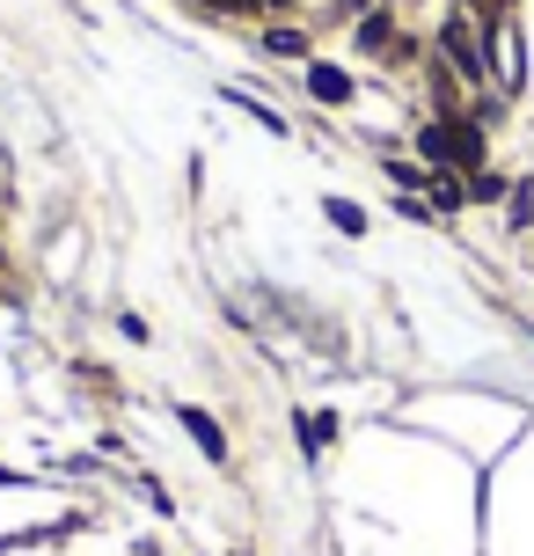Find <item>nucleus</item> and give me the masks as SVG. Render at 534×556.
Segmentation results:
<instances>
[{
    "instance_id": "nucleus-3",
    "label": "nucleus",
    "mask_w": 534,
    "mask_h": 556,
    "mask_svg": "<svg viewBox=\"0 0 534 556\" xmlns=\"http://www.w3.org/2000/svg\"><path fill=\"white\" fill-rule=\"evenodd\" d=\"M176 417H183V432L198 440V454H205V462H227V432L213 425V417H205V410H191V403H183Z\"/></svg>"
},
{
    "instance_id": "nucleus-7",
    "label": "nucleus",
    "mask_w": 534,
    "mask_h": 556,
    "mask_svg": "<svg viewBox=\"0 0 534 556\" xmlns=\"http://www.w3.org/2000/svg\"><path fill=\"white\" fill-rule=\"evenodd\" d=\"M264 45H271V52H285V59H301V52H308V45H301V29H271Z\"/></svg>"
},
{
    "instance_id": "nucleus-8",
    "label": "nucleus",
    "mask_w": 534,
    "mask_h": 556,
    "mask_svg": "<svg viewBox=\"0 0 534 556\" xmlns=\"http://www.w3.org/2000/svg\"><path fill=\"white\" fill-rule=\"evenodd\" d=\"M0 483H15V476H8V469H0Z\"/></svg>"
},
{
    "instance_id": "nucleus-6",
    "label": "nucleus",
    "mask_w": 534,
    "mask_h": 556,
    "mask_svg": "<svg viewBox=\"0 0 534 556\" xmlns=\"http://www.w3.org/2000/svg\"><path fill=\"white\" fill-rule=\"evenodd\" d=\"M359 45H366V52H381V45H389V15H366V23H359Z\"/></svg>"
},
{
    "instance_id": "nucleus-4",
    "label": "nucleus",
    "mask_w": 534,
    "mask_h": 556,
    "mask_svg": "<svg viewBox=\"0 0 534 556\" xmlns=\"http://www.w3.org/2000/svg\"><path fill=\"white\" fill-rule=\"evenodd\" d=\"M308 88L322 96V103H344V96H352V74H338V66H308Z\"/></svg>"
},
{
    "instance_id": "nucleus-2",
    "label": "nucleus",
    "mask_w": 534,
    "mask_h": 556,
    "mask_svg": "<svg viewBox=\"0 0 534 556\" xmlns=\"http://www.w3.org/2000/svg\"><path fill=\"white\" fill-rule=\"evenodd\" d=\"M440 52H447L454 66L469 74V81H483V74H491V59H483V45H476V37H469V15H454V23L440 29Z\"/></svg>"
},
{
    "instance_id": "nucleus-9",
    "label": "nucleus",
    "mask_w": 534,
    "mask_h": 556,
    "mask_svg": "<svg viewBox=\"0 0 534 556\" xmlns=\"http://www.w3.org/2000/svg\"><path fill=\"white\" fill-rule=\"evenodd\" d=\"M469 8H476V0H469Z\"/></svg>"
},
{
    "instance_id": "nucleus-5",
    "label": "nucleus",
    "mask_w": 534,
    "mask_h": 556,
    "mask_svg": "<svg viewBox=\"0 0 534 556\" xmlns=\"http://www.w3.org/2000/svg\"><path fill=\"white\" fill-rule=\"evenodd\" d=\"M330 220H338L344 235H366V213H359V205H344V198H330Z\"/></svg>"
},
{
    "instance_id": "nucleus-1",
    "label": "nucleus",
    "mask_w": 534,
    "mask_h": 556,
    "mask_svg": "<svg viewBox=\"0 0 534 556\" xmlns=\"http://www.w3.org/2000/svg\"><path fill=\"white\" fill-rule=\"evenodd\" d=\"M424 162H461V168H483V132L476 125H424Z\"/></svg>"
}]
</instances>
